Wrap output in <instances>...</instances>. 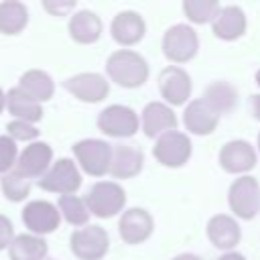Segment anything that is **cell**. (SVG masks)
Instances as JSON below:
<instances>
[{"instance_id":"cell-1","label":"cell","mask_w":260,"mask_h":260,"mask_svg":"<svg viewBox=\"0 0 260 260\" xmlns=\"http://www.w3.org/2000/svg\"><path fill=\"white\" fill-rule=\"evenodd\" d=\"M106 73L110 81L120 87L134 89L146 83L148 79V63L146 59L132 49H118L106 61Z\"/></svg>"},{"instance_id":"cell-2","label":"cell","mask_w":260,"mask_h":260,"mask_svg":"<svg viewBox=\"0 0 260 260\" xmlns=\"http://www.w3.org/2000/svg\"><path fill=\"white\" fill-rule=\"evenodd\" d=\"M85 205L95 217H114L126 205V191L116 181H98L85 193Z\"/></svg>"},{"instance_id":"cell-3","label":"cell","mask_w":260,"mask_h":260,"mask_svg":"<svg viewBox=\"0 0 260 260\" xmlns=\"http://www.w3.org/2000/svg\"><path fill=\"white\" fill-rule=\"evenodd\" d=\"M69 248L79 260H102L110 250V236L102 225L87 223L73 230L69 236Z\"/></svg>"},{"instance_id":"cell-4","label":"cell","mask_w":260,"mask_h":260,"mask_svg":"<svg viewBox=\"0 0 260 260\" xmlns=\"http://www.w3.org/2000/svg\"><path fill=\"white\" fill-rule=\"evenodd\" d=\"M73 154L77 165L91 177H104L110 173L112 162V144L100 138H83L73 146Z\"/></svg>"},{"instance_id":"cell-5","label":"cell","mask_w":260,"mask_h":260,"mask_svg":"<svg viewBox=\"0 0 260 260\" xmlns=\"http://www.w3.org/2000/svg\"><path fill=\"white\" fill-rule=\"evenodd\" d=\"M228 205L240 219H254L260 213V185L254 177L242 175L228 189Z\"/></svg>"},{"instance_id":"cell-6","label":"cell","mask_w":260,"mask_h":260,"mask_svg":"<svg viewBox=\"0 0 260 260\" xmlns=\"http://www.w3.org/2000/svg\"><path fill=\"white\" fill-rule=\"evenodd\" d=\"M199 51V37L189 24H173L162 35V55L171 63H187Z\"/></svg>"},{"instance_id":"cell-7","label":"cell","mask_w":260,"mask_h":260,"mask_svg":"<svg viewBox=\"0 0 260 260\" xmlns=\"http://www.w3.org/2000/svg\"><path fill=\"white\" fill-rule=\"evenodd\" d=\"M100 132H104L106 136L112 138H130L138 132L140 120L138 114L130 108V106H122V104H112L108 108H104L98 114L95 120Z\"/></svg>"},{"instance_id":"cell-8","label":"cell","mask_w":260,"mask_h":260,"mask_svg":"<svg viewBox=\"0 0 260 260\" xmlns=\"http://www.w3.org/2000/svg\"><path fill=\"white\" fill-rule=\"evenodd\" d=\"M191 152H193L191 138L181 130L165 132L162 136L156 138V142L152 146L154 158L162 167H169V169H179V167L187 165V160L191 158Z\"/></svg>"},{"instance_id":"cell-9","label":"cell","mask_w":260,"mask_h":260,"mask_svg":"<svg viewBox=\"0 0 260 260\" xmlns=\"http://www.w3.org/2000/svg\"><path fill=\"white\" fill-rule=\"evenodd\" d=\"M39 187L49 193L73 195L81 187V173L71 158H57L39 179Z\"/></svg>"},{"instance_id":"cell-10","label":"cell","mask_w":260,"mask_h":260,"mask_svg":"<svg viewBox=\"0 0 260 260\" xmlns=\"http://www.w3.org/2000/svg\"><path fill=\"white\" fill-rule=\"evenodd\" d=\"M63 87L79 102L85 104H98L102 100H106V95L110 93V81L93 71H83V73H75L71 77H67L63 81Z\"/></svg>"},{"instance_id":"cell-11","label":"cell","mask_w":260,"mask_h":260,"mask_svg":"<svg viewBox=\"0 0 260 260\" xmlns=\"http://www.w3.org/2000/svg\"><path fill=\"white\" fill-rule=\"evenodd\" d=\"M22 223L28 228L30 234L35 236H45L51 234L59 228L61 223V211L57 205L45 199H35L28 201L22 209Z\"/></svg>"},{"instance_id":"cell-12","label":"cell","mask_w":260,"mask_h":260,"mask_svg":"<svg viewBox=\"0 0 260 260\" xmlns=\"http://www.w3.org/2000/svg\"><path fill=\"white\" fill-rule=\"evenodd\" d=\"M219 167L225 171V173H232V175H244L248 171H252L256 167V150L254 146L248 142V140H228L221 148H219Z\"/></svg>"},{"instance_id":"cell-13","label":"cell","mask_w":260,"mask_h":260,"mask_svg":"<svg viewBox=\"0 0 260 260\" xmlns=\"http://www.w3.org/2000/svg\"><path fill=\"white\" fill-rule=\"evenodd\" d=\"M191 77L179 65H169L158 73V91L169 106H183L191 98Z\"/></svg>"},{"instance_id":"cell-14","label":"cell","mask_w":260,"mask_h":260,"mask_svg":"<svg viewBox=\"0 0 260 260\" xmlns=\"http://www.w3.org/2000/svg\"><path fill=\"white\" fill-rule=\"evenodd\" d=\"M152 232H154V219L144 207H130L122 211V217L118 221V234L126 244L130 246L142 244L150 238Z\"/></svg>"},{"instance_id":"cell-15","label":"cell","mask_w":260,"mask_h":260,"mask_svg":"<svg viewBox=\"0 0 260 260\" xmlns=\"http://www.w3.org/2000/svg\"><path fill=\"white\" fill-rule=\"evenodd\" d=\"M140 128L148 138L177 130V116L165 102H148L140 112Z\"/></svg>"},{"instance_id":"cell-16","label":"cell","mask_w":260,"mask_h":260,"mask_svg":"<svg viewBox=\"0 0 260 260\" xmlns=\"http://www.w3.org/2000/svg\"><path fill=\"white\" fill-rule=\"evenodd\" d=\"M142 167H144V152L140 146L128 142L112 144L110 175L114 179H132L142 171Z\"/></svg>"},{"instance_id":"cell-17","label":"cell","mask_w":260,"mask_h":260,"mask_svg":"<svg viewBox=\"0 0 260 260\" xmlns=\"http://www.w3.org/2000/svg\"><path fill=\"white\" fill-rule=\"evenodd\" d=\"M112 39L122 47H132L142 41L146 32V22L140 12L136 10H122L112 18L110 24Z\"/></svg>"},{"instance_id":"cell-18","label":"cell","mask_w":260,"mask_h":260,"mask_svg":"<svg viewBox=\"0 0 260 260\" xmlns=\"http://www.w3.org/2000/svg\"><path fill=\"white\" fill-rule=\"evenodd\" d=\"M205 232H207L209 242L215 248L225 250V252H232L242 240L240 223L236 221V217H232L228 213H215L213 217H209Z\"/></svg>"},{"instance_id":"cell-19","label":"cell","mask_w":260,"mask_h":260,"mask_svg":"<svg viewBox=\"0 0 260 260\" xmlns=\"http://www.w3.org/2000/svg\"><path fill=\"white\" fill-rule=\"evenodd\" d=\"M183 124H185V130L191 134L209 136L219 124V114L201 98H197L187 104L183 112Z\"/></svg>"},{"instance_id":"cell-20","label":"cell","mask_w":260,"mask_h":260,"mask_svg":"<svg viewBox=\"0 0 260 260\" xmlns=\"http://www.w3.org/2000/svg\"><path fill=\"white\" fill-rule=\"evenodd\" d=\"M51 160H53V148L47 142H30L18 154L16 171L28 179H37L49 171V167L53 165Z\"/></svg>"},{"instance_id":"cell-21","label":"cell","mask_w":260,"mask_h":260,"mask_svg":"<svg viewBox=\"0 0 260 260\" xmlns=\"http://www.w3.org/2000/svg\"><path fill=\"white\" fill-rule=\"evenodd\" d=\"M248 28V20H246V12L240 6H221L217 16L211 22V30L217 39L221 41H236L240 37H244Z\"/></svg>"},{"instance_id":"cell-22","label":"cell","mask_w":260,"mask_h":260,"mask_svg":"<svg viewBox=\"0 0 260 260\" xmlns=\"http://www.w3.org/2000/svg\"><path fill=\"white\" fill-rule=\"evenodd\" d=\"M69 37L79 43V45H91L102 37L104 24L100 20V16L91 10H77L69 16V24H67Z\"/></svg>"},{"instance_id":"cell-23","label":"cell","mask_w":260,"mask_h":260,"mask_svg":"<svg viewBox=\"0 0 260 260\" xmlns=\"http://www.w3.org/2000/svg\"><path fill=\"white\" fill-rule=\"evenodd\" d=\"M18 87L26 95H30L35 102H39V104L49 102L53 98V93H55V81L43 69H28V71H24L20 75V79H18Z\"/></svg>"},{"instance_id":"cell-24","label":"cell","mask_w":260,"mask_h":260,"mask_svg":"<svg viewBox=\"0 0 260 260\" xmlns=\"http://www.w3.org/2000/svg\"><path fill=\"white\" fill-rule=\"evenodd\" d=\"M201 100L205 104H209L221 116V114L232 112L236 108V104H238V89H236L234 83H230L225 79H215V81H211L203 89Z\"/></svg>"},{"instance_id":"cell-25","label":"cell","mask_w":260,"mask_h":260,"mask_svg":"<svg viewBox=\"0 0 260 260\" xmlns=\"http://www.w3.org/2000/svg\"><path fill=\"white\" fill-rule=\"evenodd\" d=\"M6 108L14 116V120H22L28 124H35L43 120V108L39 102H35L30 95H26L18 85L8 89L6 93Z\"/></svg>"},{"instance_id":"cell-26","label":"cell","mask_w":260,"mask_h":260,"mask_svg":"<svg viewBox=\"0 0 260 260\" xmlns=\"http://www.w3.org/2000/svg\"><path fill=\"white\" fill-rule=\"evenodd\" d=\"M47 252H49L47 242L43 240V236H35V234L16 236L8 248L10 260H45Z\"/></svg>"},{"instance_id":"cell-27","label":"cell","mask_w":260,"mask_h":260,"mask_svg":"<svg viewBox=\"0 0 260 260\" xmlns=\"http://www.w3.org/2000/svg\"><path fill=\"white\" fill-rule=\"evenodd\" d=\"M28 24V8L18 0L0 2V32L2 35H20Z\"/></svg>"},{"instance_id":"cell-28","label":"cell","mask_w":260,"mask_h":260,"mask_svg":"<svg viewBox=\"0 0 260 260\" xmlns=\"http://www.w3.org/2000/svg\"><path fill=\"white\" fill-rule=\"evenodd\" d=\"M63 219L71 225H87L89 221V209L85 205V199L83 197H77V195H61L59 197V203H57Z\"/></svg>"},{"instance_id":"cell-29","label":"cell","mask_w":260,"mask_h":260,"mask_svg":"<svg viewBox=\"0 0 260 260\" xmlns=\"http://www.w3.org/2000/svg\"><path fill=\"white\" fill-rule=\"evenodd\" d=\"M30 187H32V181L28 177H24L22 173H18L16 169H12L10 173L2 175V179H0L2 195L12 203L24 201L28 197V193H30Z\"/></svg>"},{"instance_id":"cell-30","label":"cell","mask_w":260,"mask_h":260,"mask_svg":"<svg viewBox=\"0 0 260 260\" xmlns=\"http://www.w3.org/2000/svg\"><path fill=\"white\" fill-rule=\"evenodd\" d=\"M219 8L221 6L217 0H183V12H185L187 20L193 24L213 22Z\"/></svg>"},{"instance_id":"cell-31","label":"cell","mask_w":260,"mask_h":260,"mask_svg":"<svg viewBox=\"0 0 260 260\" xmlns=\"http://www.w3.org/2000/svg\"><path fill=\"white\" fill-rule=\"evenodd\" d=\"M16 160H18V146H16V142L8 134L0 136V177L10 173L12 167H16Z\"/></svg>"},{"instance_id":"cell-32","label":"cell","mask_w":260,"mask_h":260,"mask_svg":"<svg viewBox=\"0 0 260 260\" xmlns=\"http://www.w3.org/2000/svg\"><path fill=\"white\" fill-rule=\"evenodd\" d=\"M6 130H8V136L16 142V140H35L39 136V130L35 128V124H28V122H22V120H12L6 124Z\"/></svg>"},{"instance_id":"cell-33","label":"cell","mask_w":260,"mask_h":260,"mask_svg":"<svg viewBox=\"0 0 260 260\" xmlns=\"http://www.w3.org/2000/svg\"><path fill=\"white\" fill-rule=\"evenodd\" d=\"M43 8L47 12H51L53 16H65L67 12H71L75 8V0H45Z\"/></svg>"},{"instance_id":"cell-34","label":"cell","mask_w":260,"mask_h":260,"mask_svg":"<svg viewBox=\"0 0 260 260\" xmlns=\"http://www.w3.org/2000/svg\"><path fill=\"white\" fill-rule=\"evenodd\" d=\"M14 238H16V236H14V225H12V221H10L6 215L0 213V250L10 248V244H12Z\"/></svg>"},{"instance_id":"cell-35","label":"cell","mask_w":260,"mask_h":260,"mask_svg":"<svg viewBox=\"0 0 260 260\" xmlns=\"http://www.w3.org/2000/svg\"><path fill=\"white\" fill-rule=\"evenodd\" d=\"M252 116L260 122V93L252 95Z\"/></svg>"},{"instance_id":"cell-36","label":"cell","mask_w":260,"mask_h":260,"mask_svg":"<svg viewBox=\"0 0 260 260\" xmlns=\"http://www.w3.org/2000/svg\"><path fill=\"white\" fill-rule=\"evenodd\" d=\"M217 260H246V256H244V254H240V252H236V250H232V252L221 254Z\"/></svg>"},{"instance_id":"cell-37","label":"cell","mask_w":260,"mask_h":260,"mask_svg":"<svg viewBox=\"0 0 260 260\" xmlns=\"http://www.w3.org/2000/svg\"><path fill=\"white\" fill-rule=\"evenodd\" d=\"M171 260H203V258H199L197 254H191V252H183V254H177Z\"/></svg>"},{"instance_id":"cell-38","label":"cell","mask_w":260,"mask_h":260,"mask_svg":"<svg viewBox=\"0 0 260 260\" xmlns=\"http://www.w3.org/2000/svg\"><path fill=\"white\" fill-rule=\"evenodd\" d=\"M4 108H6V93H4L2 87H0V114H2Z\"/></svg>"},{"instance_id":"cell-39","label":"cell","mask_w":260,"mask_h":260,"mask_svg":"<svg viewBox=\"0 0 260 260\" xmlns=\"http://www.w3.org/2000/svg\"><path fill=\"white\" fill-rule=\"evenodd\" d=\"M254 79H256V85H258V87H260V69H258V71H256V75H254Z\"/></svg>"},{"instance_id":"cell-40","label":"cell","mask_w":260,"mask_h":260,"mask_svg":"<svg viewBox=\"0 0 260 260\" xmlns=\"http://www.w3.org/2000/svg\"><path fill=\"white\" fill-rule=\"evenodd\" d=\"M258 150H260V132H258Z\"/></svg>"}]
</instances>
